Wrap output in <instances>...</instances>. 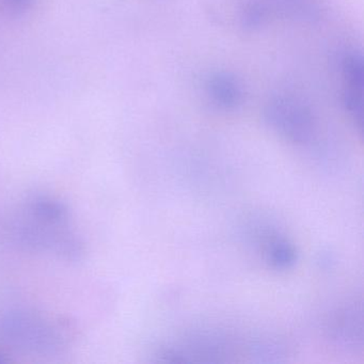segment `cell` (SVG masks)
Here are the masks:
<instances>
[{
  "instance_id": "4",
  "label": "cell",
  "mask_w": 364,
  "mask_h": 364,
  "mask_svg": "<svg viewBox=\"0 0 364 364\" xmlns=\"http://www.w3.org/2000/svg\"><path fill=\"white\" fill-rule=\"evenodd\" d=\"M31 210L33 212V217L38 220L54 223V225L65 223L69 218L65 204L52 198H36L31 201Z\"/></svg>"
},
{
  "instance_id": "6",
  "label": "cell",
  "mask_w": 364,
  "mask_h": 364,
  "mask_svg": "<svg viewBox=\"0 0 364 364\" xmlns=\"http://www.w3.org/2000/svg\"><path fill=\"white\" fill-rule=\"evenodd\" d=\"M269 262L277 268H289L296 261L294 249L287 242H274L268 251Z\"/></svg>"
},
{
  "instance_id": "10",
  "label": "cell",
  "mask_w": 364,
  "mask_h": 364,
  "mask_svg": "<svg viewBox=\"0 0 364 364\" xmlns=\"http://www.w3.org/2000/svg\"><path fill=\"white\" fill-rule=\"evenodd\" d=\"M4 362H6L5 357L0 353V363H4Z\"/></svg>"
},
{
  "instance_id": "9",
  "label": "cell",
  "mask_w": 364,
  "mask_h": 364,
  "mask_svg": "<svg viewBox=\"0 0 364 364\" xmlns=\"http://www.w3.org/2000/svg\"><path fill=\"white\" fill-rule=\"evenodd\" d=\"M264 18V11L259 6H251L244 16V25L246 28L253 29L261 25Z\"/></svg>"
},
{
  "instance_id": "5",
  "label": "cell",
  "mask_w": 364,
  "mask_h": 364,
  "mask_svg": "<svg viewBox=\"0 0 364 364\" xmlns=\"http://www.w3.org/2000/svg\"><path fill=\"white\" fill-rule=\"evenodd\" d=\"M343 73L350 88L363 90V63L360 55H348L343 61Z\"/></svg>"
},
{
  "instance_id": "7",
  "label": "cell",
  "mask_w": 364,
  "mask_h": 364,
  "mask_svg": "<svg viewBox=\"0 0 364 364\" xmlns=\"http://www.w3.org/2000/svg\"><path fill=\"white\" fill-rule=\"evenodd\" d=\"M362 91L359 89L350 88L344 93V105L347 112L355 119L358 127L362 129L363 123V97Z\"/></svg>"
},
{
  "instance_id": "3",
  "label": "cell",
  "mask_w": 364,
  "mask_h": 364,
  "mask_svg": "<svg viewBox=\"0 0 364 364\" xmlns=\"http://www.w3.org/2000/svg\"><path fill=\"white\" fill-rule=\"evenodd\" d=\"M208 95L213 101L225 109H234L242 100V88L233 76L217 73L208 80Z\"/></svg>"
},
{
  "instance_id": "1",
  "label": "cell",
  "mask_w": 364,
  "mask_h": 364,
  "mask_svg": "<svg viewBox=\"0 0 364 364\" xmlns=\"http://www.w3.org/2000/svg\"><path fill=\"white\" fill-rule=\"evenodd\" d=\"M0 332L8 342L23 348L46 350L58 345L56 328L35 315H9L0 323Z\"/></svg>"
},
{
  "instance_id": "8",
  "label": "cell",
  "mask_w": 364,
  "mask_h": 364,
  "mask_svg": "<svg viewBox=\"0 0 364 364\" xmlns=\"http://www.w3.org/2000/svg\"><path fill=\"white\" fill-rule=\"evenodd\" d=\"M33 0H0V9L11 16H20L31 7Z\"/></svg>"
},
{
  "instance_id": "2",
  "label": "cell",
  "mask_w": 364,
  "mask_h": 364,
  "mask_svg": "<svg viewBox=\"0 0 364 364\" xmlns=\"http://www.w3.org/2000/svg\"><path fill=\"white\" fill-rule=\"evenodd\" d=\"M270 127L295 142L310 139L313 132V117L310 110L291 100L276 99L266 109Z\"/></svg>"
}]
</instances>
